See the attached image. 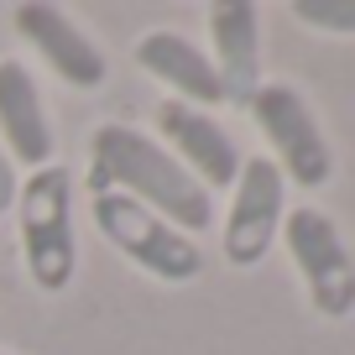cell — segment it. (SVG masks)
<instances>
[{
    "label": "cell",
    "mask_w": 355,
    "mask_h": 355,
    "mask_svg": "<svg viewBox=\"0 0 355 355\" xmlns=\"http://www.w3.org/2000/svg\"><path fill=\"white\" fill-rule=\"evenodd\" d=\"M282 245L293 256V272L303 277L319 319H350L355 313V256L345 245L340 225L313 204H298L282 220Z\"/></svg>",
    "instance_id": "cell-4"
},
{
    "label": "cell",
    "mask_w": 355,
    "mask_h": 355,
    "mask_svg": "<svg viewBox=\"0 0 355 355\" xmlns=\"http://www.w3.org/2000/svg\"><path fill=\"white\" fill-rule=\"evenodd\" d=\"M16 235H21V266L32 288L63 293L78 272L73 241V178L68 167H37L16 189Z\"/></svg>",
    "instance_id": "cell-2"
},
{
    "label": "cell",
    "mask_w": 355,
    "mask_h": 355,
    "mask_svg": "<svg viewBox=\"0 0 355 355\" xmlns=\"http://www.w3.org/2000/svg\"><path fill=\"white\" fill-rule=\"evenodd\" d=\"M89 214H94V230L146 272L157 282H193L204 272V251L193 235H183L178 225H167L162 214L141 209L125 193H89Z\"/></svg>",
    "instance_id": "cell-3"
},
{
    "label": "cell",
    "mask_w": 355,
    "mask_h": 355,
    "mask_svg": "<svg viewBox=\"0 0 355 355\" xmlns=\"http://www.w3.org/2000/svg\"><path fill=\"white\" fill-rule=\"evenodd\" d=\"M16 189H21V173H16V162L6 157V146H0V214L16 209Z\"/></svg>",
    "instance_id": "cell-13"
},
{
    "label": "cell",
    "mask_w": 355,
    "mask_h": 355,
    "mask_svg": "<svg viewBox=\"0 0 355 355\" xmlns=\"http://www.w3.org/2000/svg\"><path fill=\"white\" fill-rule=\"evenodd\" d=\"M89 193H125L183 235H204L214 225L209 189L162 141L125 121H105L89 136Z\"/></svg>",
    "instance_id": "cell-1"
},
{
    "label": "cell",
    "mask_w": 355,
    "mask_h": 355,
    "mask_svg": "<svg viewBox=\"0 0 355 355\" xmlns=\"http://www.w3.org/2000/svg\"><path fill=\"white\" fill-rule=\"evenodd\" d=\"M0 146L16 167H53V125L42 89L21 58H0Z\"/></svg>",
    "instance_id": "cell-10"
},
{
    "label": "cell",
    "mask_w": 355,
    "mask_h": 355,
    "mask_svg": "<svg viewBox=\"0 0 355 355\" xmlns=\"http://www.w3.org/2000/svg\"><path fill=\"white\" fill-rule=\"evenodd\" d=\"M11 21L68 89H100L105 78H110V58L100 53V42H94L63 6H53V0H21L11 11Z\"/></svg>",
    "instance_id": "cell-7"
},
{
    "label": "cell",
    "mask_w": 355,
    "mask_h": 355,
    "mask_svg": "<svg viewBox=\"0 0 355 355\" xmlns=\"http://www.w3.org/2000/svg\"><path fill=\"white\" fill-rule=\"evenodd\" d=\"M209 63L220 73L225 105H251L261 78V11L251 0H214L209 6Z\"/></svg>",
    "instance_id": "cell-9"
},
{
    "label": "cell",
    "mask_w": 355,
    "mask_h": 355,
    "mask_svg": "<svg viewBox=\"0 0 355 355\" xmlns=\"http://www.w3.org/2000/svg\"><path fill=\"white\" fill-rule=\"evenodd\" d=\"M230 189L235 193H230V214H225L220 251L230 266H261L282 235V220H288V178L277 173L272 157H245Z\"/></svg>",
    "instance_id": "cell-6"
},
{
    "label": "cell",
    "mask_w": 355,
    "mask_h": 355,
    "mask_svg": "<svg viewBox=\"0 0 355 355\" xmlns=\"http://www.w3.org/2000/svg\"><path fill=\"white\" fill-rule=\"evenodd\" d=\"M245 110H251L256 131L266 136L272 162H277V173L288 178V183H298V189H324L334 178L329 136H324L313 105L303 100L293 84H261Z\"/></svg>",
    "instance_id": "cell-5"
},
{
    "label": "cell",
    "mask_w": 355,
    "mask_h": 355,
    "mask_svg": "<svg viewBox=\"0 0 355 355\" xmlns=\"http://www.w3.org/2000/svg\"><path fill=\"white\" fill-rule=\"evenodd\" d=\"M293 16L313 32L355 37V0H293Z\"/></svg>",
    "instance_id": "cell-12"
},
{
    "label": "cell",
    "mask_w": 355,
    "mask_h": 355,
    "mask_svg": "<svg viewBox=\"0 0 355 355\" xmlns=\"http://www.w3.org/2000/svg\"><path fill=\"white\" fill-rule=\"evenodd\" d=\"M157 136H162V146L199 178L204 189H230L235 178H241L245 157L235 146V136L209 110H193L183 100H162L157 105Z\"/></svg>",
    "instance_id": "cell-8"
},
{
    "label": "cell",
    "mask_w": 355,
    "mask_h": 355,
    "mask_svg": "<svg viewBox=\"0 0 355 355\" xmlns=\"http://www.w3.org/2000/svg\"><path fill=\"white\" fill-rule=\"evenodd\" d=\"M136 63L146 68V73L157 78V84H167L183 105H193V110H209V105H225V89H220V73H214L209 53L204 47H193L183 32H173V26H157V32H146L141 42H136Z\"/></svg>",
    "instance_id": "cell-11"
}]
</instances>
